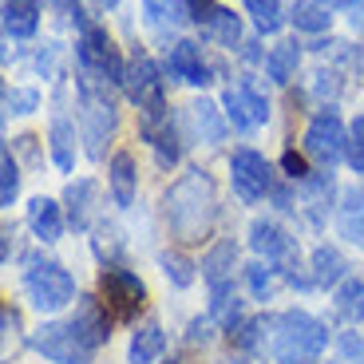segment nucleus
Segmentation results:
<instances>
[{
    "label": "nucleus",
    "mask_w": 364,
    "mask_h": 364,
    "mask_svg": "<svg viewBox=\"0 0 364 364\" xmlns=\"http://www.w3.org/2000/svg\"><path fill=\"white\" fill-rule=\"evenodd\" d=\"M163 214L166 226L174 230L178 242H202L218 218V194L206 171H191L174 182L163 198Z\"/></svg>",
    "instance_id": "obj_1"
},
{
    "label": "nucleus",
    "mask_w": 364,
    "mask_h": 364,
    "mask_svg": "<svg viewBox=\"0 0 364 364\" xmlns=\"http://www.w3.org/2000/svg\"><path fill=\"white\" fill-rule=\"evenodd\" d=\"M325 345H328V328L301 309L282 313L269 325V348L277 356V364H313L325 353Z\"/></svg>",
    "instance_id": "obj_2"
},
{
    "label": "nucleus",
    "mask_w": 364,
    "mask_h": 364,
    "mask_svg": "<svg viewBox=\"0 0 364 364\" xmlns=\"http://www.w3.org/2000/svg\"><path fill=\"white\" fill-rule=\"evenodd\" d=\"M24 293H28V301H32L40 313H55V309H64L68 301L75 297V282H72V273H68L60 262L28 257Z\"/></svg>",
    "instance_id": "obj_3"
},
{
    "label": "nucleus",
    "mask_w": 364,
    "mask_h": 364,
    "mask_svg": "<svg viewBox=\"0 0 364 364\" xmlns=\"http://www.w3.org/2000/svg\"><path fill=\"white\" fill-rule=\"evenodd\" d=\"M115 123H119V115H115V103H111L107 91L80 87V131H83V143H87L91 159H103V143H111Z\"/></svg>",
    "instance_id": "obj_4"
},
{
    "label": "nucleus",
    "mask_w": 364,
    "mask_h": 364,
    "mask_svg": "<svg viewBox=\"0 0 364 364\" xmlns=\"http://www.w3.org/2000/svg\"><path fill=\"white\" fill-rule=\"evenodd\" d=\"M100 297L115 321H135V313L143 309V301H146V285L139 282V273L123 269V265H103Z\"/></svg>",
    "instance_id": "obj_5"
},
{
    "label": "nucleus",
    "mask_w": 364,
    "mask_h": 364,
    "mask_svg": "<svg viewBox=\"0 0 364 364\" xmlns=\"http://www.w3.org/2000/svg\"><path fill=\"white\" fill-rule=\"evenodd\" d=\"M32 348L40 356H48L52 364H91L95 348L75 333L72 321H52V325H40L32 333Z\"/></svg>",
    "instance_id": "obj_6"
},
{
    "label": "nucleus",
    "mask_w": 364,
    "mask_h": 364,
    "mask_svg": "<svg viewBox=\"0 0 364 364\" xmlns=\"http://www.w3.org/2000/svg\"><path fill=\"white\" fill-rule=\"evenodd\" d=\"M305 151H309L317 163H325V166H333V163H341V159H345L348 131H345V123H341V115L333 107H325V111H317V115H313L309 131H305Z\"/></svg>",
    "instance_id": "obj_7"
},
{
    "label": "nucleus",
    "mask_w": 364,
    "mask_h": 364,
    "mask_svg": "<svg viewBox=\"0 0 364 364\" xmlns=\"http://www.w3.org/2000/svg\"><path fill=\"white\" fill-rule=\"evenodd\" d=\"M230 182H234V194L242 202H262L273 186L269 163L257 155L254 146H237L234 159H230Z\"/></svg>",
    "instance_id": "obj_8"
},
{
    "label": "nucleus",
    "mask_w": 364,
    "mask_h": 364,
    "mask_svg": "<svg viewBox=\"0 0 364 364\" xmlns=\"http://www.w3.org/2000/svg\"><path fill=\"white\" fill-rule=\"evenodd\" d=\"M123 91H127V100L135 103L139 111L166 107L163 75H159V68H155V60H151V55H135V60L127 64V75H123Z\"/></svg>",
    "instance_id": "obj_9"
},
{
    "label": "nucleus",
    "mask_w": 364,
    "mask_h": 364,
    "mask_svg": "<svg viewBox=\"0 0 364 364\" xmlns=\"http://www.w3.org/2000/svg\"><path fill=\"white\" fill-rule=\"evenodd\" d=\"M143 139L155 146V159L159 166H174L182 159V146H178V127H174V115L166 107L155 111H143Z\"/></svg>",
    "instance_id": "obj_10"
},
{
    "label": "nucleus",
    "mask_w": 364,
    "mask_h": 364,
    "mask_svg": "<svg viewBox=\"0 0 364 364\" xmlns=\"http://www.w3.org/2000/svg\"><path fill=\"white\" fill-rule=\"evenodd\" d=\"M222 107H226L230 123H234V127H242V131H254V127H262L265 119H269V103H265V95H257L250 83L226 87Z\"/></svg>",
    "instance_id": "obj_11"
},
{
    "label": "nucleus",
    "mask_w": 364,
    "mask_h": 364,
    "mask_svg": "<svg viewBox=\"0 0 364 364\" xmlns=\"http://www.w3.org/2000/svg\"><path fill=\"white\" fill-rule=\"evenodd\" d=\"M72 325L91 348H100V345H107V337H111V309L103 305V297H91L87 293V297L75 301Z\"/></svg>",
    "instance_id": "obj_12"
},
{
    "label": "nucleus",
    "mask_w": 364,
    "mask_h": 364,
    "mask_svg": "<svg viewBox=\"0 0 364 364\" xmlns=\"http://www.w3.org/2000/svg\"><path fill=\"white\" fill-rule=\"evenodd\" d=\"M166 68H171L174 80L191 83V87H206L210 83V72H206V64H202V48L194 44V40H178V44L171 48V55H166Z\"/></svg>",
    "instance_id": "obj_13"
},
{
    "label": "nucleus",
    "mask_w": 364,
    "mask_h": 364,
    "mask_svg": "<svg viewBox=\"0 0 364 364\" xmlns=\"http://www.w3.org/2000/svg\"><path fill=\"white\" fill-rule=\"evenodd\" d=\"M234 265H237V246L230 237L214 242L202 257V277H206L210 289H222V285H234Z\"/></svg>",
    "instance_id": "obj_14"
},
{
    "label": "nucleus",
    "mask_w": 364,
    "mask_h": 364,
    "mask_svg": "<svg viewBox=\"0 0 364 364\" xmlns=\"http://www.w3.org/2000/svg\"><path fill=\"white\" fill-rule=\"evenodd\" d=\"M64 202H68V222L75 230H87L91 218H95V206H100V186L91 178H80L64 191Z\"/></svg>",
    "instance_id": "obj_15"
},
{
    "label": "nucleus",
    "mask_w": 364,
    "mask_h": 364,
    "mask_svg": "<svg viewBox=\"0 0 364 364\" xmlns=\"http://www.w3.org/2000/svg\"><path fill=\"white\" fill-rule=\"evenodd\" d=\"M337 230L345 242H353V246L364 250V191H356V186H348L345 194H341V206H337Z\"/></svg>",
    "instance_id": "obj_16"
},
{
    "label": "nucleus",
    "mask_w": 364,
    "mask_h": 364,
    "mask_svg": "<svg viewBox=\"0 0 364 364\" xmlns=\"http://www.w3.org/2000/svg\"><path fill=\"white\" fill-rule=\"evenodd\" d=\"M28 226H32V234L40 242H60V234H64V206L55 198H32V206H28Z\"/></svg>",
    "instance_id": "obj_17"
},
{
    "label": "nucleus",
    "mask_w": 364,
    "mask_h": 364,
    "mask_svg": "<svg viewBox=\"0 0 364 364\" xmlns=\"http://www.w3.org/2000/svg\"><path fill=\"white\" fill-rule=\"evenodd\" d=\"M55 115H52V135H48V143H52V163L60 166V171H72L75 166V131H72V123H68V115H64V95L55 100Z\"/></svg>",
    "instance_id": "obj_18"
},
{
    "label": "nucleus",
    "mask_w": 364,
    "mask_h": 364,
    "mask_svg": "<svg viewBox=\"0 0 364 364\" xmlns=\"http://www.w3.org/2000/svg\"><path fill=\"white\" fill-rule=\"evenodd\" d=\"M166 348V333L159 321H146L131 333V348H127V360L131 364H155Z\"/></svg>",
    "instance_id": "obj_19"
},
{
    "label": "nucleus",
    "mask_w": 364,
    "mask_h": 364,
    "mask_svg": "<svg viewBox=\"0 0 364 364\" xmlns=\"http://www.w3.org/2000/svg\"><path fill=\"white\" fill-rule=\"evenodd\" d=\"M40 24V4L36 0H4V32L12 40H28Z\"/></svg>",
    "instance_id": "obj_20"
},
{
    "label": "nucleus",
    "mask_w": 364,
    "mask_h": 364,
    "mask_svg": "<svg viewBox=\"0 0 364 364\" xmlns=\"http://www.w3.org/2000/svg\"><path fill=\"white\" fill-rule=\"evenodd\" d=\"M111 198H115V206H131L135 202V182H139V174H135V159L127 155V151H119L115 159H111Z\"/></svg>",
    "instance_id": "obj_21"
},
{
    "label": "nucleus",
    "mask_w": 364,
    "mask_h": 364,
    "mask_svg": "<svg viewBox=\"0 0 364 364\" xmlns=\"http://www.w3.org/2000/svg\"><path fill=\"white\" fill-rule=\"evenodd\" d=\"M309 262H313V282H317L321 289H328V285L337 289V285L345 282L348 262H345V257H341L333 246H317V250H313V257H309Z\"/></svg>",
    "instance_id": "obj_22"
},
{
    "label": "nucleus",
    "mask_w": 364,
    "mask_h": 364,
    "mask_svg": "<svg viewBox=\"0 0 364 364\" xmlns=\"http://www.w3.org/2000/svg\"><path fill=\"white\" fill-rule=\"evenodd\" d=\"M297 64H301V48L293 44V40H285V44H277L265 55V75H269L273 83H289L293 75H297Z\"/></svg>",
    "instance_id": "obj_23"
},
{
    "label": "nucleus",
    "mask_w": 364,
    "mask_h": 364,
    "mask_svg": "<svg viewBox=\"0 0 364 364\" xmlns=\"http://www.w3.org/2000/svg\"><path fill=\"white\" fill-rule=\"evenodd\" d=\"M191 119H194V131H198V139L202 143H222L226 139V123H222V115H218V107L210 100H198L191 107Z\"/></svg>",
    "instance_id": "obj_24"
},
{
    "label": "nucleus",
    "mask_w": 364,
    "mask_h": 364,
    "mask_svg": "<svg viewBox=\"0 0 364 364\" xmlns=\"http://www.w3.org/2000/svg\"><path fill=\"white\" fill-rule=\"evenodd\" d=\"M333 301H337V313L345 321H364V277H345Z\"/></svg>",
    "instance_id": "obj_25"
},
{
    "label": "nucleus",
    "mask_w": 364,
    "mask_h": 364,
    "mask_svg": "<svg viewBox=\"0 0 364 364\" xmlns=\"http://www.w3.org/2000/svg\"><path fill=\"white\" fill-rule=\"evenodd\" d=\"M214 301H210V317L218 321L222 328H234L242 321V301H237L234 285H222V289H210Z\"/></svg>",
    "instance_id": "obj_26"
},
{
    "label": "nucleus",
    "mask_w": 364,
    "mask_h": 364,
    "mask_svg": "<svg viewBox=\"0 0 364 364\" xmlns=\"http://www.w3.org/2000/svg\"><path fill=\"white\" fill-rule=\"evenodd\" d=\"M328 4L325 0H301L297 9H293V24H297V32H325L328 28Z\"/></svg>",
    "instance_id": "obj_27"
},
{
    "label": "nucleus",
    "mask_w": 364,
    "mask_h": 364,
    "mask_svg": "<svg viewBox=\"0 0 364 364\" xmlns=\"http://www.w3.org/2000/svg\"><path fill=\"white\" fill-rule=\"evenodd\" d=\"M159 265H163V273L171 277V285H178V289H191L194 285V269H198V265L182 254V250H166V254L159 257Z\"/></svg>",
    "instance_id": "obj_28"
},
{
    "label": "nucleus",
    "mask_w": 364,
    "mask_h": 364,
    "mask_svg": "<svg viewBox=\"0 0 364 364\" xmlns=\"http://www.w3.org/2000/svg\"><path fill=\"white\" fill-rule=\"evenodd\" d=\"M20 194V166L12 159V146H0V206H12Z\"/></svg>",
    "instance_id": "obj_29"
},
{
    "label": "nucleus",
    "mask_w": 364,
    "mask_h": 364,
    "mask_svg": "<svg viewBox=\"0 0 364 364\" xmlns=\"http://www.w3.org/2000/svg\"><path fill=\"white\" fill-rule=\"evenodd\" d=\"M210 36L218 40L222 48H237L242 44V20H237L230 9H218V16L210 20Z\"/></svg>",
    "instance_id": "obj_30"
},
{
    "label": "nucleus",
    "mask_w": 364,
    "mask_h": 364,
    "mask_svg": "<svg viewBox=\"0 0 364 364\" xmlns=\"http://www.w3.org/2000/svg\"><path fill=\"white\" fill-rule=\"evenodd\" d=\"M246 4V12L254 16V24L262 28V32H277L282 28V0H242Z\"/></svg>",
    "instance_id": "obj_31"
},
{
    "label": "nucleus",
    "mask_w": 364,
    "mask_h": 364,
    "mask_svg": "<svg viewBox=\"0 0 364 364\" xmlns=\"http://www.w3.org/2000/svg\"><path fill=\"white\" fill-rule=\"evenodd\" d=\"M36 107H40L36 87H4V111L9 115H32Z\"/></svg>",
    "instance_id": "obj_32"
},
{
    "label": "nucleus",
    "mask_w": 364,
    "mask_h": 364,
    "mask_svg": "<svg viewBox=\"0 0 364 364\" xmlns=\"http://www.w3.org/2000/svg\"><path fill=\"white\" fill-rule=\"evenodd\" d=\"M143 9L151 20H191L186 0H143Z\"/></svg>",
    "instance_id": "obj_33"
},
{
    "label": "nucleus",
    "mask_w": 364,
    "mask_h": 364,
    "mask_svg": "<svg viewBox=\"0 0 364 364\" xmlns=\"http://www.w3.org/2000/svg\"><path fill=\"white\" fill-rule=\"evenodd\" d=\"M246 282H250V293H254L257 301H265L273 293V269H269V262H254L246 269Z\"/></svg>",
    "instance_id": "obj_34"
},
{
    "label": "nucleus",
    "mask_w": 364,
    "mask_h": 364,
    "mask_svg": "<svg viewBox=\"0 0 364 364\" xmlns=\"http://www.w3.org/2000/svg\"><path fill=\"white\" fill-rule=\"evenodd\" d=\"M345 159H348V166H353V171L364 174V115H356L353 127H348V151H345Z\"/></svg>",
    "instance_id": "obj_35"
},
{
    "label": "nucleus",
    "mask_w": 364,
    "mask_h": 364,
    "mask_svg": "<svg viewBox=\"0 0 364 364\" xmlns=\"http://www.w3.org/2000/svg\"><path fill=\"white\" fill-rule=\"evenodd\" d=\"M186 12H191L194 24H206L210 28V20L218 16V0H186Z\"/></svg>",
    "instance_id": "obj_36"
},
{
    "label": "nucleus",
    "mask_w": 364,
    "mask_h": 364,
    "mask_svg": "<svg viewBox=\"0 0 364 364\" xmlns=\"http://www.w3.org/2000/svg\"><path fill=\"white\" fill-rule=\"evenodd\" d=\"M282 171L289 174V182H305V178L313 174L309 166H305V159L297 155V151H285V155H282Z\"/></svg>",
    "instance_id": "obj_37"
},
{
    "label": "nucleus",
    "mask_w": 364,
    "mask_h": 364,
    "mask_svg": "<svg viewBox=\"0 0 364 364\" xmlns=\"http://www.w3.org/2000/svg\"><path fill=\"white\" fill-rule=\"evenodd\" d=\"M337 345H341V353H345V356H353V360H364V337H360V333H341Z\"/></svg>",
    "instance_id": "obj_38"
},
{
    "label": "nucleus",
    "mask_w": 364,
    "mask_h": 364,
    "mask_svg": "<svg viewBox=\"0 0 364 364\" xmlns=\"http://www.w3.org/2000/svg\"><path fill=\"white\" fill-rule=\"evenodd\" d=\"M313 91H317V95H328V100H333V95H337V91H341V83H337V75H333V72H317V83H313Z\"/></svg>",
    "instance_id": "obj_39"
},
{
    "label": "nucleus",
    "mask_w": 364,
    "mask_h": 364,
    "mask_svg": "<svg viewBox=\"0 0 364 364\" xmlns=\"http://www.w3.org/2000/svg\"><path fill=\"white\" fill-rule=\"evenodd\" d=\"M0 325H4V333L12 337V333L20 328V313L12 309V305H4V309H0Z\"/></svg>",
    "instance_id": "obj_40"
},
{
    "label": "nucleus",
    "mask_w": 364,
    "mask_h": 364,
    "mask_svg": "<svg viewBox=\"0 0 364 364\" xmlns=\"http://www.w3.org/2000/svg\"><path fill=\"white\" fill-rule=\"evenodd\" d=\"M0 237H4V242H0V265H9V257H12V237H16V230L4 226V230H0Z\"/></svg>",
    "instance_id": "obj_41"
},
{
    "label": "nucleus",
    "mask_w": 364,
    "mask_h": 364,
    "mask_svg": "<svg viewBox=\"0 0 364 364\" xmlns=\"http://www.w3.org/2000/svg\"><path fill=\"white\" fill-rule=\"evenodd\" d=\"M325 4H337V9H356L360 0H325Z\"/></svg>",
    "instance_id": "obj_42"
}]
</instances>
